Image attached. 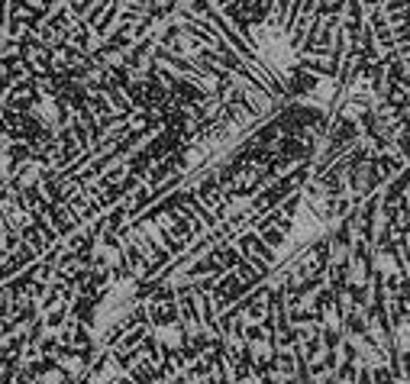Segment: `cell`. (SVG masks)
<instances>
[{"label": "cell", "instance_id": "1", "mask_svg": "<svg viewBox=\"0 0 410 384\" xmlns=\"http://www.w3.org/2000/svg\"><path fill=\"white\" fill-rule=\"evenodd\" d=\"M133 300H136V290H133L130 284H123V288H113L110 294H107V300H103L101 307H97V320H94L97 333H107V326H110L113 320H120L123 313L133 307Z\"/></svg>", "mask_w": 410, "mask_h": 384}]
</instances>
